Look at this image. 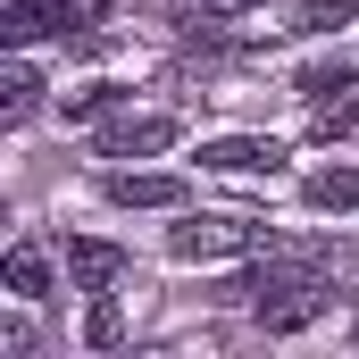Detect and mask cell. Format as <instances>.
<instances>
[{
  "label": "cell",
  "mask_w": 359,
  "mask_h": 359,
  "mask_svg": "<svg viewBox=\"0 0 359 359\" xmlns=\"http://www.w3.org/2000/svg\"><path fill=\"white\" fill-rule=\"evenodd\" d=\"M34 100H42V84H34V67H8V84H0V117L17 126V117H34Z\"/></svg>",
  "instance_id": "cell-14"
},
{
  "label": "cell",
  "mask_w": 359,
  "mask_h": 359,
  "mask_svg": "<svg viewBox=\"0 0 359 359\" xmlns=\"http://www.w3.org/2000/svg\"><path fill=\"white\" fill-rule=\"evenodd\" d=\"M0 34H8V42H34V34H50V0H8Z\"/></svg>",
  "instance_id": "cell-13"
},
{
  "label": "cell",
  "mask_w": 359,
  "mask_h": 359,
  "mask_svg": "<svg viewBox=\"0 0 359 359\" xmlns=\"http://www.w3.org/2000/svg\"><path fill=\"white\" fill-rule=\"evenodd\" d=\"M109 201H117V209H176L184 184L176 176H134V168H126V176H109Z\"/></svg>",
  "instance_id": "cell-7"
},
{
  "label": "cell",
  "mask_w": 359,
  "mask_h": 359,
  "mask_svg": "<svg viewBox=\"0 0 359 359\" xmlns=\"http://www.w3.org/2000/svg\"><path fill=\"white\" fill-rule=\"evenodd\" d=\"M309 209H359V168H318L309 176Z\"/></svg>",
  "instance_id": "cell-10"
},
{
  "label": "cell",
  "mask_w": 359,
  "mask_h": 359,
  "mask_svg": "<svg viewBox=\"0 0 359 359\" xmlns=\"http://www.w3.org/2000/svg\"><path fill=\"white\" fill-rule=\"evenodd\" d=\"M343 84H359V50H334V59L301 67V100H334Z\"/></svg>",
  "instance_id": "cell-9"
},
{
  "label": "cell",
  "mask_w": 359,
  "mask_h": 359,
  "mask_svg": "<svg viewBox=\"0 0 359 359\" xmlns=\"http://www.w3.org/2000/svg\"><path fill=\"white\" fill-rule=\"evenodd\" d=\"M67 276H76V292H109L126 276V251L117 243H67Z\"/></svg>",
  "instance_id": "cell-6"
},
{
  "label": "cell",
  "mask_w": 359,
  "mask_h": 359,
  "mask_svg": "<svg viewBox=\"0 0 359 359\" xmlns=\"http://www.w3.org/2000/svg\"><path fill=\"white\" fill-rule=\"evenodd\" d=\"M318 134H359V100H318Z\"/></svg>",
  "instance_id": "cell-16"
},
{
  "label": "cell",
  "mask_w": 359,
  "mask_h": 359,
  "mask_svg": "<svg viewBox=\"0 0 359 359\" xmlns=\"http://www.w3.org/2000/svg\"><path fill=\"white\" fill-rule=\"evenodd\" d=\"M84 343H92V351L126 343V318H117V301H92V318H84Z\"/></svg>",
  "instance_id": "cell-15"
},
{
  "label": "cell",
  "mask_w": 359,
  "mask_h": 359,
  "mask_svg": "<svg viewBox=\"0 0 359 359\" xmlns=\"http://www.w3.org/2000/svg\"><path fill=\"white\" fill-rule=\"evenodd\" d=\"M176 142V117H117L100 134V159H159Z\"/></svg>",
  "instance_id": "cell-5"
},
{
  "label": "cell",
  "mask_w": 359,
  "mask_h": 359,
  "mask_svg": "<svg viewBox=\"0 0 359 359\" xmlns=\"http://www.w3.org/2000/svg\"><path fill=\"white\" fill-rule=\"evenodd\" d=\"M201 168H226V176H276V168H284V142H268V134H226V142H201Z\"/></svg>",
  "instance_id": "cell-4"
},
{
  "label": "cell",
  "mask_w": 359,
  "mask_h": 359,
  "mask_svg": "<svg viewBox=\"0 0 359 359\" xmlns=\"http://www.w3.org/2000/svg\"><path fill=\"white\" fill-rule=\"evenodd\" d=\"M351 343H359V334H351Z\"/></svg>",
  "instance_id": "cell-17"
},
{
  "label": "cell",
  "mask_w": 359,
  "mask_h": 359,
  "mask_svg": "<svg viewBox=\"0 0 359 359\" xmlns=\"http://www.w3.org/2000/svg\"><path fill=\"white\" fill-rule=\"evenodd\" d=\"M234 292H251V309H259V326H268V334H292V326H309V318L334 301L318 276H301V268H268V276H251V284H234Z\"/></svg>",
  "instance_id": "cell-1"
},
{
  "label": "cell",
  "mask_w": 359,
  "mask_h": 359,
  "mask_svg": "<svg viewBox=\"0 0 359 359\" xmlns=\"http://www.w3.org/2000/svg\"><path fill=\"white\" fill-rule=\"evenodd\" d=\"M359 0H292L284 8V34H309V25H343Z\"/></svg>",
  "instance_id": "cell-11"
},
{
  "label": "cell",
  "mask_w": 359,
  "mask_h": 359,
  "mask_svg": "<svg viewBox=\"0 0 359 359\" xmlns=\"http://www.w3.org/2000/svg\"><path fill=\"white\" fill-rule=\"evenodd\" d=\"M176 34L201 42V50H251V42H276L284 25H268V17H234V8H184Z\"/></svg>",
  "instance_id": "cell-3"
},
{
  "label": "cell",
  "mask_w": 359,
  "mask_h": 359,
  "mask_svg": "<svg viewBox=\"0 0 359 359\" xmlns=\"http://www.w3.org/2000/svg\"><path fill=\"white\" fill-rule=\"evenodd\" d=\"M100 17H109V0H50V34H59V42H67V34H92Z\"/></svg>",
  "instance_id": "cell-12"
},
{
  "label": "cell",
  "mask_w": 359,
  "mask_h": 359,
  "mask_svg": "<svg viewBox=\"0 0 359 359\" xmlns=\"http://www.w3.org/2000/svg\"><path fill=\"white\" fill-rule=\"evenodd\" d=\"M259 243H268V226L243 217V209H234V217H184L176 234H168L176 259H243V251H259Z\"/></svg>",
  "instance_id": "cell-2"
},
{
  "label": "cell",
  "mask_w": 359,
  "mask_h": 359,
  "mask_svg": "<svg viewBox=\"0 0 359 359\" xmlns=\"http://www.w3.org/2000/svg\"><path fill=\"white\" fill-rule=\"evenodd\" d=\"M0 276H8L17 301H50V259H42V243H17V251L0 259Z\"/></svg>",
  "instance_id": "cell-8"
}]
</instances>
